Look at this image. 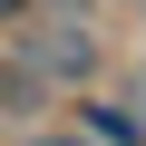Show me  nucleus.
<instances>
[{
  "instance_id": "7ed1b4c3",
  "label": "nucleus",
  "mask_w": 146,
  "mask_h": 146,
  "mask_svg": "<svg viewBox=\"0 0 146 146\" xmlns=\"http://www.w3.org/2000/svg\"><path fill=\"white\" fill-rule=\"evenodd\" d=\"M29 107H49V88H39V68H29L10 39H0V127H20Z\"/></svg>"
},
{
  "instance_id": "f03ea898",
  "label": "nucleus",
  "mask_w": 146,
  "mask_h": 146,
  "mask_svg": "<svg viewBox=\"0 0 146 146\" xmlns=\"http://www.w3.org/2000/svg\"><path fill=\"white\" fill-rule=\"evenodd\" d=\"M68 127L88 146H146V98H127V88H68Z\"/></svg>"
},
{
  "instance_id": "39448f33",
  "label": "nucleus",
  "mask_w": 146,
  "mask_h": 146,
  "mask_svg": "<svg viewBox=\"0 0 146 146\" xmlns=\"http://www.w3.org/2000/svg\"><path fill=\"white\" fill-rule=\"evenodd\" d=\"M20 20H39V0H0V29H20Z\"/></svg>"
},
{
  "instance_id": "f257e3e1",
  "label": "nucleus",
  "mask_w": 146,
  "mask_h": 146,
  "mask_svg": "<svg viewBox=\"0 0 146 146\" xmlns=\"http://www.w3.org/2000/svg\"><path fill=\"white\" fill-rule=\"evenodd\" d=\"M0 39L39 68V88H49V98H58V88H98V68H107V39H98L88 10H39V20L0 29Z\"/></svg>"
},
{
  "instance_id": "20e7f679",
  "label": "nucleus",
  "mask_w": 146,
  "mask_h": 146,
  "mask_svg": "<svg viewBox=\"0 0 146 146\" xmlns=\"http://www.w3.org/2000/svg\"><path fill=\"white\" fill-rule=\"evenodd\" d=\"M20 146H88V136H78V127H29Z\"/></svg>"
}]
</instances>
